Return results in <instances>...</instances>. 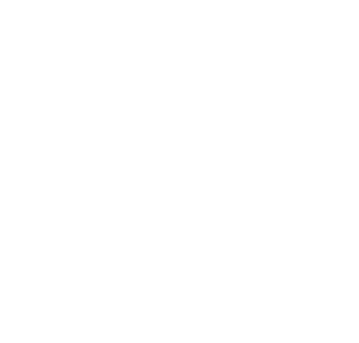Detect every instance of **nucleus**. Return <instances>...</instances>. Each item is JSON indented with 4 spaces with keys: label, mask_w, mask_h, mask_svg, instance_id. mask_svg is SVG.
Listing matches in <instances>:
<instances>
[]
</instances>
